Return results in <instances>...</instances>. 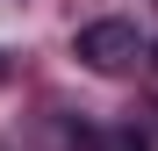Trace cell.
Masks as SVG:
<instances>
[{
    "mask_svg": "<svg viewBox=\"0 0 158 151\" xmlns=\"http://www.w3.org/2000/svg\"><path fill=\"white\" fill-rule=\"evenodd\" d=\"M86 151H144V137H137V122H129V130H94Z\"/></svg>",
    "mask_w": 158,
    "mask_h": 151,
    "instance_id": "obj_2",
    "label": "cell"
},
{
    "mask_svg": "<svg viewBox=\"0 0 158 151\" xmlns=\"http://www.w3.org/2000/svg\"><path fill=\"white\" fill-rule=\"evenodd\" d=\"M151 58H158V50H151Z\"/></svg>",
    "mask_w": 158,
    "mask_h": 151,
    "instance_id": "obj_3",
    "label": "cell"
},
{
    "mask_svg": "<svg viewBox=\"0 0 158 151\" xmlns=\"http://www.w3.org/2000/svg\"><path fill=\"white\" fill-rule=\"evenodd\" d=\"M72 58L86 65V72H101V79H115V72H129V65L144 58V36H137V22L108 15V22H86V29H79Z\"/></svg>",
    "mask_w": 158,
    "mask_h": 151,
    "instance_id": "obj_1",
    "label": "cell"
}]
</instances>
